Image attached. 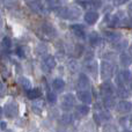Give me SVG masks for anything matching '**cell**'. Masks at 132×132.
Wrapping results in <instances>:
<instances>
[{
    "instance_id": "cell-1",
    "label": "cell",
    "mask_w": 132,
    "mask_h": 132,
    "mask_svg": "<svg viewBox=\"0 0 132 132\" xmlns=\"http://www.w3.org/2000/svg\"><path fill=\"white\" fill-rule=\"evenodd\" d=\"M80 14H81V11L79 8H77V7L62 8L58 12V15L64 19H67V20H77V19L80 18Z\"/></svg>"
},
{
    "instance_id": "cell-2",
    "label": "cell",
    "mask_w": 132,
    "mask_h": 132,
    "mask_svg": "<svg viewBox=\"0 0 132 132\" xmlns=\"http://www.w3.org/2000/svg\"><path fill=\"white\" fill-rule=\"evenodd\" d=\"M2 110H4L5 116H7L8 118H13V117H15L16 115H18L19 107H18V104H16L15 101L11 100L5 104V107L2 108Z\"/></svg>"
},
{
    "instance_id": "cell-3",
    "label": "cell",
    "mask_w": 132,
    "mask_h": 132,
    "mask_svg": "<svg viewBox=\"0 0 132 132\" xmlns=\"http://www.w3.org/2000/svg\"><path fill=\"white\" fill-rule=\"evenodd\" d=\"M75 103V98L72 94H66L62 97V102H60V108L65 111H70Z\"/></svg>"
},
{
    "instance_id": "cell-4",
    "label": "cell",
    "mask_w": 132,
    "mask_h": 132,
    "mask_svg": "<svg viewBox=\"0 0 132 132\" xmlns=\"http://www.w3.org/2000/svg\"><path fill=\"white\" fill-rule=\"evenodd\" d=\"M112 73H114V66L110 64L109 62H102L101 64V75H102V79L108 80L112 77Z\"/></svg>"
},
{
    "instance_id": "cell-5",
    "label": "cell",
    "mask_w": 132,
    "mask_h": 132,
    "mask_svg": "<svg viewBox=\"0 0 132 132\" xmlns=\"http://www.w3.org/2000/svg\"><path fill=\"white\" fill-rule=\"evenodd\" d=\"M90 87V82H89V79L86 74H80L79 79H78V88L79 90H87Z\"/></svg>"
},
{
    "instance_id": "cell-6",
    "label": "cell",
    "mask_w": 132,
    "mask_h": 132,
    "mask_svg": "<svg viewBox=\"0 0 132 132\" xmlns=\"http://www.w3.org/2000/svg\"><path fill=\"white\" fill-rule=\"evenodd\" d=\"M131 79H132L131 73L129 72L128 70H124L123 72H121L118 75H117V84H118L119 86H122V85L131 81Z\"/></svg>"
},
{
    "instance_id": "cell-7",
    "label": "cell",
    "mask_w": 132,
    "mask_h": 132,
    "mask_svg": "<svg viewBox=\"0 0 132 132\" xmlns=\"http://www.w3.org/2000/svg\"><path fill=\"white\" fill-rule=\"evenodd\" d=\"M78 97L81 102H84L85 104H90L92 103V93L87 89V90H78Z\"/></svg>"
},
{
    "instance_id": "cell-8",
    "label": "cell",
    "mask_w": 132,
    "mask_h": 132,
    "mask_svg": "<svg viewBox=\"0 0 132 132\" xmlns=\"http://www.w3.org/2000/svg\"><path fill=\"white\" fill-rule=\"evenodd\" d=\"M98 20V13L94 11H89L85 14V21L88 24H94L96 21Z\"/></svg>"
},
{
    "instance_id": "cell-9",
    "label": "cell",
    "mask_w": 132,
    "mask_h": 132,
    "mask_svg": "<svg viewBox=\"0 0 132 132\" xmlns=\"http://www.w3.org/2000/svg\"><path fill=\"white\" fill-rule=\"evenodd\" d=\"M132 109V103L129 101H121V102L117 104V110L122 114H126Z\"/></svg>"
},
{
    "instance_id": "cell-10",
    "label": "cell",
    "mask_w": 132,
    "mask_h": 132,
    "mask_svg": "<svg viewBox=\"0 0 132 132\" xmlns=\"http://www.w3.org/2000/svg\"><path fill=\"white\" fill-rule=\"evenodd\" d=\"M71 31L77 37H80V38H84L85 37V30H84V27L80 24H72L70 27Z\"/></svg>"
},
{
    "instance_id": "cell-11",
    "label": "cell",
    "mask_w": 132,
    "mask_h": 132,
    "mask_svg": "<svg viewBox=\"0 0 132 132\" xmlns=\"http://www.w3.org/2000/svg\"><path fill=\"white\" fill-rule=\"evenodd\" d=\"M105 37H107V39H109L110 42H112V43H115V42L118 43L122 38V35L116 31H105Z\"/></svg>"
},
{
    "instance_id": "cell-12",
    "label": "cell",
    "mask_w": 132,
    "mask_h": 132,
    "mask_svg": "<svg viewBox=\"0 0 132 132\" xmlns=\"http://www.w3.org/2000/svg\"><path fill=\"white\" fill-rule=\"evenodd\" d=\"M41 95H42V93L38 88H30L27 92V96L30 100H37V98L41 97Z\"/></svg>"
},
{
    "instance_id": "cell-13",
    "label": "cell",
    "mask_w": 132,
    "mask_h": 132,
    "mask_svg": "<svg viewBox=\"0 0 132 132\" xmlns=\"http://www.w3.org/2000/svg\"><path fill=\"white\" fill-rule=\"evenodd\" d=\"M43 65L46 70H52V68H55L56 67L55 57H52V56H48V57L43 60Z\"/></svg>"
},
{
    "instance_id": "cell-14",
    "label": "cell",
    "mask_w": 132,
    "mask_h": 132,
    "mask_svg": "<svg viewBox=\"0 0 132 132\" xmlns=\"http://www.w3.org/2000/svg\"><path fill=\"white\" fill-rule=\"evenodd\" d=\"M119 59H121V64L123 65L124 67H128V66H130L132 64V57L129 53L123 52L121 55V57H119Z\"/></svg>"
},
{
    "instance_id": "cell-15",
    "label": "cell",
    "mask_w": 132,
    "mask_h": 132,
    "mask_svg": "<svg viewBox=\"0 0 132 132\" xmlns=\"http://www.w3.org/2000/svg\"><path fill=\"white\" fill-rule=\"evenodd\" d=\"M52 87L55 88V90L57 92H62L63 89L65 88V82L63 79H60V78H57V79L53 80L52 82Z\"/></svg>"
},
{
    "instance_id": "cell-16",
    "label": "cell",
    "mask_w": 132,
    "mask_h": 132,
    "mask_svg": "<svg viewBox=\"0 0 132 132\" xmlns=\"http://www.w3.org/2000/svg\"><path fill=\"white\" fill-rule=\"evenodd\" d=\"M43 107H44V102L42 100H39V98L34 100V102H32V110H34L35 112L41 114L42 110H43Z\"/></svg>"
},
{
    "instance_id": "cell-17",
    "label": "cell",
    "mask_w": 132,
    "mask_h": 132,
    "mask_svg": "<svg viewBox=\"0 0 132 132\" xmlns=\"http://www.w3.org/2000/svg\"><path fill=\"white\" fill-rule=\"evenodd\" d=\"M88 112H89L88 104H81V105H79V107H77V115H79V117L87 116Z\"/></svg>"
},
{
    "instance_id": "cell-18",
    "label": "cell",
    "mask_w": 132,
    "mask_h": 132,
    "mask_svg": "<svg viewBox=\"0 0 132 132\" xmlns=\"http://www.w3.org/2000/svg\"><path fill=\"white\" fill-rule=\"evenodd\" d=\"M101 94H102L103 97H109V96H111L112 89H111V87H110V85L103 84L102 86H101Z\"/></svg>"
},
{
    "instance_id": "cell-19",
    "label": "cell",
    "mask_w": 132,
    "mask_h": 132,
    "mask_svg": "<svg viewBox=\"0 0 132 132\" xmlns=\"http://www.w3.org/2000/svg\"><path fill=\"white\" fill-rule=\"evenodd\" d=\"M88 39H89V43H90L92 45H98V44H100V42H101L100 36H98V34H97V32H95V31H93V32H90V34H89Z\"/></svg>"
},
{
    "instance_id": "cell-20",
    "label": "cell",
    "mask_w": 132,
    "mask_h": 132,
    "mask_svg": "<svg viewBox=\"0 0 132 132\" xmlns=\"http://www.w3.org/2000/svg\"><path fill=\"white\" fill-rule=\"evenodd\" d=\"M19 84L21 85V87H23L24 89H30L31 88V82L29 81V79L26 77L19 78Z\"/></svg>"
},
{
    "instance_id": "cell-21",
    "label": "cell",
    "mask_w": 132,
    "mask_h": 132,
    "mask_svg": "<svg viewBox=\"0 0 132 132\" xmlns=\"http://www.w3.org/2000/svg\"><path fill=\"white\" fill-rule=\"evenodd\" d=\"M62 122L64 124H70L72 122V115L71 114H64L62 116Z\"/></svg>"
},
{
    "instance_id": "cell-22",
    "label": "cell",
    "mask_w": 132,
    "mask_h": 132,
    "mask_svg": "<svg viewBox=\"0 0 132 132\" xmlns=\"http://www.w3.org/2000/svg\"><path fill=\"white\" fill-rule=\"evenodd\" d=\"M2 46H4L5 49H11L12 48V41H11V38H8V37H5V38L2 39Z\"/></svg>"
},
{
    "instance_id": "cell-23",
    "label": "cell",
    "mask_w": 132,
    "mask_h": 132,
    "mask_svg": "<svg viewBox=\"0 0 132 132\" xmlns=\"http://www.w3.org/2000/svg\"><path fill=\"white\" fill-rule=\"evenodd\" d=\"M48 100H49V102L55 103L56 101H57V96H56L55 93H50V92H49L48 93Z\"/></svg>"
},
{
    "instance_id": "cell-24",
    "label": "cell",
    "mask_w": 132,
    "mask_h": 132,
    "mask_svg": "<svg viewBox=\"0 0 132 132\" xmlns=\"http://www.w3.org/2000/svg\"><path fill=\"white\" fill-rule=\"evenodd\" d=\"M103 132H117V130L112 125H107L103 129Z\"/></svg>"
},
{
    "instance_id": "cell-25",
    "label": "cell",
    "mask_w": 132,
    "mask_h": 132,
    "mask_svg": "<svg viewBox=\"0 0 132 132\" xmlns=\"http://www.w3.org/2000/svg\"><path fill=\"white\" fill-rule=\"evenodd\" d=\"M126 1H128V0H114V4L116 5V6H121V5L125 4Z\"/></svg>"
},
{
    "instance_id": "cell-26",
    "label": "cell",
    "mask_w": 132,
    "mask_h": 132,
    "mask_svg": "<svg viewBox=\"0 0 132 132\" xmlns=\"http://www.w3.org/2000/svg\"><path fill=\"white\" fill-rule=\"evenodd\" d=\"M16 53H18L20 57H24V52H23V49L22 48H18V50H16Z\"/></svg>"
},
{
    "instance_id": "cell-27",
    "label": "cell",
    "mask_w": 132,
    "mask_h": 132,
    "mask_svg": "<svg viewBox=\"0 0 132 132\" xmlns=\"http://www.w3.org/2000/svg\"><path fill=\"white\" fill-rule=\"evenodd\" d=\"M4 92H5V88H4V85H2V82L0 81V96L4 94Z\"/></svg>"
},
{
    "instance_id": "cell-28",
    "label": "cell",
    "mask_w": 132,
    "mask_h": 132,
    "mask_svg": "<svg viewBox=\"0 0 132 132\" xmlns=\"http://www.w3.org/2000/svg\"><path fill=\"white\" fill-rule=\"evenodd\" d=\"M6 125L7 124L5 123V122H1V123H0V128H1V130H5V129H6Z\"/></svg>"
},
{
    "instance_id": "cell-29",
    "label": "cell",
    "mask_w": 132,
    "mask_h": 132,
    "mask_svg": "<svg viewBox=\"0 0 132 132\" xmlns=\"http://www.w3.org/2000/svg\"><path fill=\"white\" fill-rule=\"evenodd\" d=\"M2 114H4V110H2V108H1V107H0V118H1Z\"/></svg>"
},
{
    "instance_id": "cell-30",
    "label": "cell",
    "mask_w": 132,
    "mask_h": 132,
    "mask_svg": "<svg viewBox=\"0 0 132 132\" xmlns=\"http://www.w3.org/2000/svg\"><path fill=\"white\" fill-rule=\"evenodd\" d=\"M130 53H131V55H132V44H131V45H130Z\"/></svg>"
},
{
    "instance_id": "cell-31",
    "label": "cell",
    "mask_w": 132,
    "mask_h": 132,
    "mask_svg": "<svg viewBox=\"0 0 132 132\" xmlns=\"http://www.w3.org/2000/svg\"><path fill=\"white\" fill-rule=\"evenodd\" d=\"M129 132H132V131H129Z\"/></svg>"
}]
</instances>
